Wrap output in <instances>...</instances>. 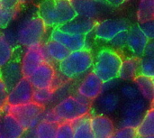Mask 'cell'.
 <instances>
[{
  "instance_id": "6da1fadb",
  "label": "cell",
  "mask_w": 154,
  "mask_h": 138,
  "mask_svg": "<svg viewBox=\"0 0 154 138\" xmlns=\"http://www.w3.org/2000/svg\"><path fill=\"white\" fill-rule=\"evenodd\" d=\"M37 15L47 28H57L74 19L77 14L71 1L42 0L38 5Z\"/></svg>"
},
{
  "instance_id": "7a4b0ae2",
  "label": "cell",
  "mask_w": 154,
  "mask_h": 138,
  "mask_svg": "<svg viewBox=\"0 0 154 138\" xmlns=\"http://www.w3.org/2000/svg\"><path fill=\"white\" fill-rule=\"evenodd\" d=\"M94 56L90 49L70 52L69 55L59 63L60 74L68 80L79 79L91 71Z\"/></svg>"
},
{
  "instance_id": "3957f363",
  "label": "cell",
  "mask_w": 154,
  "mask_h": 138,
  "mask_svg": "<svg viewBox=\"0 0 154 138\" xmlns=\"http://www.w3.org/2000/svg\"><path fill=\"white\" fill-rule=\"evenodd\" d=\"M47 27L36 14L28 15L19 22L14 33L17 45L24 48L42 44Z\"/></svg>"
},
{
  "instance_id": "277c9868",
  "label": "cell",
  "mask_w": 154,
  "mask_h": 138,
  "mask_svg": "<svg viewBox=\"0 0 154 138\" xmlns=\"http://www.w3.org/2000/svg\"><path fill=\"white\" fill-rule=\"evenodd\" d=\"M122 61L123 58L117 51L104 48L96 54L92 71L105 83L117 79Z\"/></svg>"
},
{
  "instance_id": "5b68a950",
  "label": "cell",
  "mask_w": 154,
  "mask_h": 138,
  "mask_svg": "<svg viewBox=\"0 0 154 138\" xmlns=\"http://www.w3.org/2000/svg\"><path fill=\"white\" fill-rule=\"evenodd\" d=\"M91 107V101L77 94L63 99L52 109L61 122H72L90 114Z\"/></svg>"
},
{
  "instance_id": "8992f818",
  "label": "cell",
  "mask_w": 154,
  "mask_h": 138,
  "mask_svg": "<svg viewBox=\"0 0 154 138\" xmlns=\"http://www.w3.org/2000/svg\"><path fill=\"white\" fill-rule=\"evenodd\" d=\"M45 108L31 102L22 106H5L3 108L4 113L12 115L23 129L30 130L34 127L42 120V115Z\"/></svg>"
},
{
  "instance_id": "52a82bcc",
  "label": "cell",
  "mask_w": 154,
  "mask_h": 138,
  "mask_svg": "<svg viewBox=\"0 0 154 138\" xmlns=\"http://www.w3.org/2000/svg\"><path fill=\"white\" fill-rule=\"evenodd\" d=\"M149 106L151 105L141 96L134 99L125 101L120 108L121 119L118 124L119 127L136 128L146 111L151 108Z\"/></svg>"
},
{
  "instance_id": "ba28073f",
  "label": "cell",
  "mask_w": 154,
  "mask_h": 138,
  "mask_svg": "<svg viewBox=\"0 0 154 138\" xmlns=\"http://www.w3.org/2000/svg\"><path fill=\"white\" fill-rule=\"evenodd\" d=\"M130 27L129 23L125 19H105L97 22L93 33L96 39L109 42L118 33L127 31Z\"/></svg>"
},
{
  "instance_id": "9c48e42d",
  "label": "cell",
  "mask_w": 154,
  "mask_h": 138,
  "mask_svg": "<svg viewBox=\"0 0 154 138\" xmlns=\"http://www.w3.org/2000/svg\"><path fill=\"white\" fill-rule=\"evenodd\" d=\"M43 62H46L42 44L25 48L20 61L21 70L23 78H29L33 71Z\"/></svg>"
},
{
  "instance_id": "30bf717a",
  "label": "cell",
  "mask_w": 154,
  "mask_h": 138,
  "mask_svg": "<svg viewBox=\"0 0 154 138\" xmlns=\"http://www.w3.org/2000/svg\"><path fill=\"white\" fill-rule=\"evenodd\" d=\"M88 36L69 33L57 27L52 29L50 35V39L60 42L69 52H76L83 49H88Z\"/></svg>"
},
{
  "instance_id": "8fae6325",
  "label": "cell",
  "mask_w": 154,
  "mask_h": 138,
  "mask_svg": "<svg viewBox=\"0 0 154 138\" xmlns=\"http://www.w3.org/2000/svg\"><path fill=\"white\" fill-rule=\"evenodd\" d=\"M33 89L28 79L22 78L8 91L6 104L8 106H22L32 102Z\"/></svg>"
},
{
  "instance_id": "7c38bea8",
  "label": "cell",
  "mask_w": 154,
  "mask_h": 138,
  "mask_svg": "<svg viewBox=\"0 0 154 138\" xmlns=\"http://www.w3.org/2000/svg\"><path fill=\"white\" fill-rule=\"evenodd\" d=\"M55 77L56 70L53 64L43 62L27 79L33 89H51Z\"/></svg>"
},
{
  "instance_id": "4fadbf2b",
  "label": "cell",
  "mask_w": 154,
  "mask_h": 138,
  "mask_svg": "<svg viewBox=\"0 0 154 138\" xmlns=\"http://www.w3.org/2000/svg\"><path fill=\"white\" fill-rule=\"evenodd\" d=\"M104 83L99 80L98 77L93 71L88 72L79 82L77 91L78 94L89 101L96 100L103 92Z\"/></svg>"
},
{
  "instance_id": "5bb4252c",
  "label": "cell",
  "mask_w": 154,
  "mask_h": 138,
  "mask_svg": "<svg viewBox=\"0 0 154 138\" xmlns=\"http://www.w3.org/2000/svg\"><path fill=\"white\" fill-rule=\"evenodd\" d=\"M148 42V38L141 31L138 24H134L129 27L127 30L126 48L132 53V56L140 59L143 56Z\"/></svg>"
},
{
  "instance_id": "9a60e30c",
  "label": "cell",
  "mask_w": 154,
  "mask_h": 138,
  "mask_svg": "<svg viewBox=\"0 0 154 138\" xmlns=\"http://www.w3.org/2000/svg\"><path fill=\"white\" fill-rule=\"evenodd\" d=\"M71 4L78 16L97 20L103 13L105 0H72Z\"/></svg>"
},
{
  "instance_id": "2e32d148",
  "label": "cell",
  "mask_w": 154,
  "mask_h": 138,
  "mask_svg": "<svg viewBox=\"0 0 154 138\" xmlns=\"http://www.w3.org/2000/svg\"><path fill=\"white\" fill-rule=\"evenodd\" d=\"M122 99L120 94L115 90L103 91L96 99V109L101 115H112L121 108Z\"/></svg>"
},
{
  "instance_id": "e0dca14e",
  "label": "cell",
  "mask_w": 154,
  "mask_h": 138,
  "mask_svg": "<svg viewBox=\"0 0 154 138\" xmlns=\"http://www.w3.org/2000/svg\"><path fill=\"white\" fill-rule=\"evenodd\" d=\"M90 127L94 138H109L116 130L114 121L106 115H94L90 118Z\"/></svg>"
},
{
  "instance_id": "ac0fdd59",
  "label": "cell",
  "mask_w": 154,
  "mask_h": 138,
  "mask_svg": "<svg viewBox=\"0 0 154 138\" xmlns=\"http://www.w3.org/2000/svg\"><path fill=\"white\" fill-rule=\"evenodd\" d=\"M97 20H92L81 16H76L74 19L65 24L64 25L59 27L64 32L74 33V34H81V35H89L93 33L95 25L97 24Z\"/></svg>"
},
{
  "instance_id": "d6986e66",
  "label": "cell",
  "mask_w": 154,
  "mask_h": 138,
  "mask_svg": "<svg viewBox=\"0 0 154 138\" xmlns=\"http://www.w3.org/2000/svg\"><path fill=\"white\" fill-rule=\"evenodd\" d=\"M42 49H43L46 62H49L51 64H53V63L59 64L70 52L62 44L50 38L48 41L42 43Z\"/></svg>"
},
{
  "instance_id": "ffe728a7",
  "label": "cell",
  "mask_w": 154,
  "mask_h": 138,
  "mask_svg": "<svg viewBox=\"0 0 154 138\" xmlns=\"http://www.w3.org/2000/svg\"><path fill=\"white\" fill-rule=\"evenodd\" d=\"M0 78L5 82L9 91L22 78H23L20 61L13 59L10 62L0 69Z\"/></svg>"
},
{
  "instance_id": "44dd1931",
  "label": "cell",
  "mask_w": 154,
  "mask_h": 138,
  "mask_svg": "<svg viewBox=\"0 0 154 138\" xmlns=\"http://www.w3.org/2000/svg\"><path fill=\"white\" fill-rule=\"evenodd\" d=\"M25 131L12 115L4 113L0 128V138H21Z\"/></svg>"
},
{
  "instance_id": "7402d4cb",
  "label": "cell",
  "mask_w": 154,
  "mask_h": 138,
  "mask_svg": "<svg viewBox=\"0 0 154 138\" xmlns=\"http://www.w3.org/2000/svg\"><path fill=\"white\" fill-rule=\"evenodd\" d=\"M138 75H140V59L134 56L123 59L117 78L125 81H134Z\"/></svg>"
},
{
  "instance_id": "603a6c76",
  "label": "cell",
  "mask_w": 154,
  "mask_h": 138,
  "mask_svg": "<svg viewBox=\"0 0 154 138\" xmlns=\"http://www.w3.org/2000/svg\"><path fill=\"white\" fill-rule=\"evenodd\" d=\"M134 84L137 88L141 97H143L151 106H153L154 81L153 78L138 75L134 80Z\"/></svg>"
},
{
  "instance_id": "cb8c5ba5",
  "label": "cell",
  "mask_w": 154,
  "mask_h": 138,
  "mask_svg": "<svg viewBox=\"0 0 154 138\" xmlns=\"http://www.w3.org/2000/svg\"><path fill=\"white\" fill-rule=\"evenodd\" d=\"M138 137H146L154 136V110L153 106L151 107L143 118H142L140 124L135 128Z\"/></svg>"
},
{
  "instance_id": "d4e9b609",
  "label": "cell",
  "mask_w": 154,
  "mask_h": 138,
  "mask_svg": "<svg viewBox=\"0 0 154 138\" xmlns=\"http://www.w3.org/2000/svg\"><path fill=\"white\" fill-rule=\"evenodd\" d=\"M90 118L91 115L88 114L70 122L73 127L74 138H94L90 127Z\"/></svg>"
},
{
  "instance_id": "484cf974",
  "label": "cell",
  "mask_w": 154,
  "mask_h": 138,
  "mask_svg": "<svg viewBox=\"0 0 154 138\" xmlns=\"http://www.w3.org/2000/svg\"><path fill=\"white\" fill-rule=\"evenodd\" d=\"M56 98L55 90L51 89H34L32 94V102L46 108L54 102Z\"/></svg>"
},
{
  "instance_id": "4316f807",
  "label": "cell",
  "mask_w": 154,
  "mask_h": 138,
  "mask_svg": "<svg viewBox=\"0 0 154 138\" xmlns=\"http://www.w3.org/2000/svg\"><path fill=\"white\" fill-rule=\"evenodd\" d=\"M137 21L140 23L154 19V0H140L137 13Z\"/></svg>"
},
{
  "instance_id": "83f0119b",
  "label": "cell",
  "mask_w": 154,
  "mask_h": 138,
  "mask_svg": "<svg viewBox=\"0 0 154 138\" xmlns=\"http://www.w3.org/2000/svg\"><path fill=\"white\" fill-rule=\"evenodd\" d=\"M14 51L15 47L6 40L3 33H0V69L14 59Z\"/></svg>"
},
{
  "instance_id": "f1b7e54d",
  "label": "cell",
  "mask_w": 154,
  "mask_h": 138,
  "mask_svg": "<svg viewBox=\"0 0 154 138\" xmlns=\"http://www.w3.org/2000/svg\"><path fill=\"white\" fill-rule=\"evenodd\" d=\"M59 123L42 120L35 127L34 134L36 138H55Z\"/></svg>"
},
{
  "instance_id": "f546056e",
  "label": "cell",
  "mask_w": 154,
  "mask_h": 138,
  "mask_svg": "<svg viewBox=\"0 0 154 138\" xmlns=\"http://www.w3.org/2000/svg\"><path fill=\"white\" fill-rule=\"evenodd\" d=\"M18 8H8L0 4V29H6L9 24L15 19Z\"/></svg>"
},
{
  "instance_id": "4dcf8cb0",
  "label": "cell",
  "mask_w": 154,
  "mask_h": 138,
  "mask_svg": "<svg viewBox=\"0 0 154 138\" xmlns=\"http://www.w3.org/2000/svg\"><path fill=\"white\" fill-rule=\"evenodd\" d=\"M140 75L154 77V57L143 55L140 58Z\"/></svg>"
},
{
  "instance_id": "1f68e13d",
  "label": "cell",
  "mask_w": 154,
  "mask_h": 138,
  "mask_svg": "<svg viewBox=\"0 0 154 138\" xmlns=\"http://www.w3.org/2000/svg\"><path fill=\"white\" fill-rule=\"evenodd\" d=\"M119 94L122 99H124L125 101L134 99L138 97H140V93L135 87L134 84H130V83H125L120 87L119 89Z\"/></svg>"
},
{
  "instance_id": "d6a6232c",
  "label": "cell",
  "mask_w": 154,
  "mask_h": 138,
  "mask_svg": "<svg viewBox=\"0 0 154 138\" xmlns=\"http://www.w3.org/2000/svg\"><path fill=\"white\" fill-rule=\"evenodd\" d=\"M55 138H74L73 127L70 122H61L59 124Z\"/></svg>"
},
{
  "instance_id": "836d02e7",
  "label": "cell",
  "mask_w": 154,
  "mask_h": 138,
  "mask_svg": "<svg viewBox=\"0 0 154 138\" xmlns=\"http://www.w3.org/2000/svg\"><path fill=\"white\" fill-rule=\"evenodd\" d=\"M126 37H127V31L122 32L117 35H116L108 43L115 51L124 50L126 48Z\"/></svg>"
},
{
  "instance_id": "e575fe53",
  "label": "cell",
  "mask_w": 154,
  "mask_h": 138,
  "mask_svg": "<svg viewBox=\"0 0 154 138\" xmlns=\"http://www.w3.org/2000/svg\"><path fill=\"white\" fill-rule=\"evenodd\" d=\"M135 128L132 127H119L116 129L109 138H137Z\"/></svg>"
},
{
  "instance_id": "d590c367",
  "label": "cell",
  "mask_w": 154,
  "mask_h": 138,
  "mask_svg": "<svg viewBox=\"0 0 154 138\" xmlns=\"http://www.w3.org/2000/svg\"><path fill=\"white\" fill-rule=\"evenodd\" d=\"M139 28L143 33V34L148 38L149 41H153L154 38V20L140 23Z\"/></svg>"
},
{
  "instance_id": "8d00e7d4",
  "label": "cell",
  "mask_w": 154,
  "mask_h": 138,
  "mask_svg": "<svg viewBox=\"0 0 154 138\" xmlns=\"http://www.w3.org/2000/svg\"><path fill=\"white\" fill-rule=\"evenodd\" d=\"M7 95H8V89L5 82L0 78V110H3L4 107L6 104Z\"/></svg>"
},
{
  "instance_id": "74e56055",
  "label": "cell",
  "mask_w": 154,
  "mask_h": 138,
  "mask_svg": "<svg viewBox=\"0 0 154 138\" xmlns=\"http://www.w3.org/2000/svg\"><path fill=\"white\" fill-rule=\"evenodd\" d=\"M0 4L8 8H18L20 5L18 0H0Z\"/></svg>"
},
{
  "instance_id": "f35d334b",
  "label": "cell",
  "mask_w": 154,
  "mask_h": 138,
  "mask_svg": "<svg viewBox=\"0 0 154 138\" xmlns=\"http://www.w3.org/2000/svg\"><path fill=\"white\" fill-rule=\"evenodd\" d=\"M144 56H152L154 57V42L153 41H149V42L147 43L143 54Z\"/></svg>"
},
{
  "instance_id": "ab89813d",
  "label": "cell",
  "mask_w": 154,
  "mask_h": 138,
  "mask_svg": "<svg viewBox=\"0 0 154 138\" xmlns=\"http://www.w3.org/2000/svg\"><path fill=\"white\" fill-rule=\"evenodd\" d=\"M107 5H110L112 6H120L122 5L125 0H105Z\"/></svg>"
},
{
  "instance_id": "60d3db41",
  "label": "cell",
  "mask_w": 154,
  "mask_h": 138,
  "mask_svg": "<svg viewBox=\"0 0 154 138\" xmlns=\"http://www.w3.org/2000/svg\"><path fill=\"white\" fill-rule=\"evenodd\" d=\"M21 138H36L35 134H34V130L33 129H30L25 131V133L22 136Z\"/></svg>"
},
{
  "instance_id": "b9f144b4",
  "label": "cell",
  "mask_w": 154,
  "mask_h": 138,
  "mask_svg": "<svg viewBox=\"0 0 154 138\" xmlns=\"http://www.w3.org/2000/svg\"><path fill=\"white\" fill-rule=\"evenodd\" d=\"M3 116H4V112L2 110H0V128H1V124H2V119H3Z\"/></svg>"
},
{
  "instance_id": "7bdbcfd3",
  "label": "cell",
  "mask_w": 154,
  "mask_h": 138,
  "mask_svg": "<svg viewBox=\"0 0 154 138\" xmlns=\"http://www.w3.org/2000/svg\"><path fill=\"white\" fill-rule=\"evenodd\" d=\"M18 1H19V5H23L24 3H27V2L31 1V0H18Z\"/></svg>"
},
{
  "instance_id": "ee69618b",
  "label": "cell",
  "mask_w": 154,
  "mask_h": 138,
  "mask_svg": "<svg viewBox=\"0 0 154 138\" xmlns=\"http://www.w3.org/2000/svg\"><path fill=\"white\" fill-rule=\"evenodd\" d=\"M137 138H154V136H146V137H137Z\"/></svg>"
},
{
  "instance_id": "f6af8a7d",
  "label": "cell",
  "mask_w": 154,
  "mask_h": 138,
  "mask_svg": "<svg viewBox=\"0 0 154 138\" xmlns=\"http://www.w3.org/2000/svg\"><path fill=\"white\" fill-rule=\"evenodd\" d=\"M125 1H130V0H125Z\"/></svg>"
},
{
  "instance_id": "bcb514c9",
  "label": "cell",
  "mask_w": 154,
  "mask_h": 138,
  "mask_svg": "<svg viewBox=\"0 0 154 138\" xmlns=\"http://www.w3.org/2000/svg\"><path fill=\"white\" fill-rule=\"evenodd\" d=\"M69 1H72V0H69Z\"/></svg>"
}]
</instances>
